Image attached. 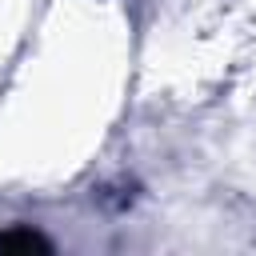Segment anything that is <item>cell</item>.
I'll return each mask as SVG.
<instances>
[{
    "instance_id": "6da1fadb",
    "label": "cell",
    "mask_w": 256,
    "mask_h": 256,
    "mask_svg": "<svg viewBox=\"0 0 256 256\" xmlns=\"http://www.w3.org/2000/svg\"><path fill=\"white\" fill-rule=\"evenodd\" d=\"M0 248H48V240H40L36 232H20V236H0Z\"/></svg>"
}]
</instances>
